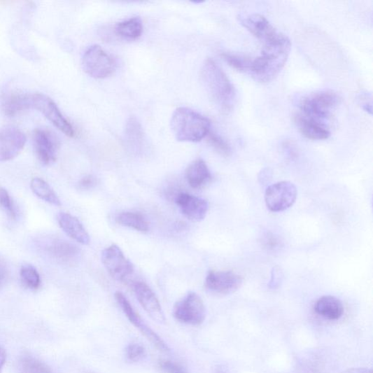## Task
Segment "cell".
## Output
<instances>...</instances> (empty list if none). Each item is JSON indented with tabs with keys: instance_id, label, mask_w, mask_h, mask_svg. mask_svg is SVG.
Returning <instances> with one entry per match:
<instances>
[{
	"instance_id": "obj_1",
	"label": "cell",
	"mask_w": 373,
	"mask_h": 373,
	"mask_svg": "<svg viewBox=\"0 0 373 373\" xmlns=\"http://www.w3.org/2000/svg\"><path fill=\"white\" fill-rule=\"evenodd\" d=\"M290 50V40L284 34L276 41L264 44L261 56L253 59L248 74L259 83L274 80L287 63Z\"/></svg>"
},
{
	"instance_id": "obj_2",
	"label": "cell",
	"mask_w": 373,
	"mask_h": 373,
	"mask_svg": "<svg viewBox=\"0 0 373 373\" xmlns=\"http://www.w3.org/2000/svg\"><path fill=\"white\" fill-rule=\"evenodd\" d=\"M202 82L211 99L224 113L232 110L236 93L233 84L213 59H206L202 68Z\"/></svg>"
},
{
	"instance_id": "obj_3",
	"label": "cell",
	"mask_w": 373,
	"mask_h": 373,
	"mask_svg": "<svg viewBox=\"0 0 373 373\" xmlns=\"http://www.w3.org/2000/svg\"><path fill=\"white\" fill-rule=\"evenodd\" d=\"M171 128L176 139L184 142H199L210 132L211 122L190 108H177L172 115Z\"/></svg>"
},
{
	"instance_id": "obj_4",
	"label": "cell",
	"mask_w": 373,
	"mask_h": 373,
	"mask_svg": "<svg viewBox=\"0 0 373 373\" xmlns=\"http://www.w3.org/2000/svg\"><path fill=\"white\" fill-rule=\"evenodd\" d=\"M339 102V96L331 91L315 92L301 99L300 113L326 123L330 112Z\"/></svg>"
},
{
	"instance_id": "obj_5",
	"label": "cell",
	"mask_w": 373,
	"mask_h": 373,
	"mask_svg": "<svg viewBox=\"0 0 373 373\" xmlns=\"http://www.w3.org/2000/svg\"><path fill=\"white\" fill-rule=\"evenodd\" d=\"M84 72L96 79H104L111 76L116 67L113 57L99 45L88 48L82 59Z\"/></svg>"
},
{
	"instance_id": "obj_6",
	"label": "cell",
	"mask_w": 373,
	"mask_h": 373,
	"mask_svg": "<svg viewBox=\"0 0 373 373\" xmlns=\"http://www.w3.org/2000/svg\"><path fill=\"white\" fill-rule=\"evenodd\" d=\"M29 108L41 112L53 125L69 137H74L76 131L62 115L57 104L47 95L29 94Z\"/></svg>"
},
{
	"instance_id": "obj_7",
	"label": "cell",
	"mask_w": 373,
	"mask_h": 373,
	"mask_svg": "<svg viewBox=\"0 0 373 373\" xmlns=\"http://www.w3.org/2000/svg\"><path fill=\"white\" fill-rule=\"evenodd\" d=\"M173 314L177 321L197 326L204 322L206 311L201 297L190 292L174 305Z\"/></svg>"
},
{
	"instance_id": "obj_8",
	"label": "cell",
	"mask_w": 373,
	"mask_h": 373,
	"mask_svg": "<svg viewBox=\"0 0 373 373\" xmlns=\"http://www.w3.org/2000/svg\"><path fill=\"white\" fill-rule=\"evenodd\" d=\"M101 262L106 272L119 282L127 283L134 274L133 264L116 244H112L104 250Z\"/></svg>"
},
{
	"instance_id": "obj_9",
	"label": "cell",
	"mask_w": 373,
	"mask_h": 373,
	"mask_svg": "<svg viewBox=\"0 0 373 373\" xmlns=\"http://www.w3.org/2000/svg\"><path fill=\"white\" fill-rule=\"evenodd\" d=\"M297 197V190L295 185L289 181H281L266 189L265 202L271 211L281 212L292 207Z\"/></svg>"
},
{
	"instance_id": "obj_10",
	"label": "cell",
	"mask_w": 373,
	"mask_h": 373,
	"mask_svg": "<svg viewBox=\"0 0 373 373\" xmlns=\"http://www.w3.org/2000/svg\"><path fill=\"white\" fill-rule=\"evenodd\" d=\"M115 297L118 305L129 318L130 323L159 351L169 352L170 350L167 344L144 321H142V318L132 307L127 297L120 292H117L115 294Z\"/></svg>"
},
{
	"instance_id": "obj_11",
	"label": "cell",
	"mask_w": 373,
	"mask_h": 373,
	"mask_svg": "<svg viewBox=\"0 0 373 373\" xmlns=\"http://www.w3.org/2000/svg\"><path fill=\"white\" fill-rule=\"evenodd\" d=\"M238 20L263 45L277 40L283 34L260 14H241Z\"/></svg>"
},
{
	"instance_id": "obj_12",
	"label": "cell",
	"mask_w": 373,
	"mask_h": 373,
	"mask_svg": "<svg viewBox=\"0 0 373 373\" xmlns=\"http://www.w3.org/2000/svg\"><path fill=\"white\" fill-rule=\"evenodd\" d=\"M26 142L27 136L19 128L12 125L0 128V162L10 161L19 155Z\"/></svg>"
},
{
	"instance_id": "obj_13",
	"label": "cell",
	"mask_w": 373,
	"mask_h": 373,
	"mask_svg": "<svg viewBox=\"0 0 373 373\" xmlns=\"http://www.w3.org/2000/svg\"><path fill=\"white\" fill-rule=\"evenodd\" d=\"M242 283V277L232 271H210L205 280L208 291L222 295L237 292Z\"/></svg>"
},
{
	"instance_id": "obj_14",
	"label": "cell",
	"mask_w": 373,
	"mask_h": 373,
	"mask_svg": "<svg viewBox=\"0 0 373 373\" xmlns=\"http://www.w3.org/2000/svg\"><path fill=\"white\" fill-rule=\"evenodd\" d=\"M33 144L35 153L44 165L56 162L59 141L55 134L48 129H37L33 134Z\"/></svg>"
},
{
	"instance_id": "obj_15",
	"label": "cell",
	"mask_w": 373,
	"mask_h": 373,
	"mask_svg": "<svg viewBox=\"0 0 373 373\" xmlns=\"http://www.w3.org/2000/svg\"><path fill=\"white\" fill-rule=\"evenodd\" d=\"M132 288L140 305L153 321L158 323H164L166 318L162 306L148 284L139 281L132 283Z\"/></svg>"
},
{
	"instance_id": "obj_16",
	"label": "cell",
	"mask_w": 373,
	"mask_h": 373,
	"mask_svg": "<svg viewBox=\"0 0 373 373\" xmlns=\"http://www.w3.org/2000/svg\"><path fill=\"white\" fill-rule=\"evenodd\" d=\"M175 202L183 215L192 222H201L206 216L209 203L206 200L189 193L181 192L176 195Z\"/></svg>"
},
{
	"instance_id": "obj_17",
	"label": "cell",
	"mask_w": 373,
	"mask_h": 373,
	"mask_svg": "<svg viewBox=\"0 0 373 373\" xmlns=\"http://www.w3.org/2000/svg\"><path fill=\"white\" fill-rule=\"evenodd\" d=\"M43 250L62 262L73 263L78 260L80 250L75 244L60 239H47L41 241Z\"/></svg>"
},
{
	"instance_id": "obj_18",
	"label": "cell",
	"mask_w": 373,
	"mask_h": 373,
	"mask_svg": "<svg viewBox=\"0 0 373 373\" xmlns=\"http://www.w3.org/2000/svg\"><path fill=\"white\" fill-rule=\"evenodd\" d=\"M297 128L302 134L311 140H324L330 136L327 123L308 118L300 113L295 117Z\"/></svg>"
},
{
	"instance_id": "obj_19",
	"label": "cell",
	"mask_w": 373,
	"mask_h": 373,
	"mask_svg": "<svg viewBox=\"0 0 373 373\" xmlns=\"http://www.w3.org/2000/svg\"><path fill=\"white\" fill-rule=\"evenodd\" d=\"M57 220L64 232L70 238L83 245L90 244V237L78 218L69 213L59 212Z\"/></svg>"
},
{
	"instance_id": "obj_20",
	"label": "cell",
	"mask_w": 373,
	"mask_h": 373,
	"mask_svg": "<svg viewBox=\"0 0 373 373\" xmlns=\"http://www.w3.org/2000/svg\"><path fill=\"white\" fill-rule=\"evenodd\" d=\"M185 176L189 185L195 189L205 187L212 179L211 171L202 158L195 160L188 167Z\"/></svg>"
},
{
	"instance_id": "obj_21",
	"label": "cell",
	"mask_w": 373,
	"mask_h": 373,
	"mask_svg": "<svg viewBox=\"0 0 373 373\" xmlns=\"http://www.w3.org/2000/svg\"><path fill=\"white\" fill-rule=\"evenodd\" d=\"M314 310L319 316L329 321H337L343 316L344 307L340 299L332 295H325L317 300Z\"/></svg>"
},
{
	"instance_id": "obj_22",
	"label": "cell",
	"mask_w": 373,
	"mask_h": 373,
	"mask_svg": "<svg viewBox=\"0 0 373 373\" xmlns=\"http://www.w3.org/2000/svg\"><path fill=\"white\" fill-rule=\"evenodd\" d=\"M124 139L128 147L135 153H140L144 150L146 146V135L141 124L134 117H131L127 122Z\"/></svg>"
},
{
	"instance_id": "obj_23",
	"label": "cell",
	"mask_w": 373,
	"mask_h": 373,
	"mask_svg": "<svg viewBox=\"0 0 373 373\" xmlns=\"http://www.w3.org/2000/svg\"><path fill=\"white\" fill-rule=\"evenodd\" d=\"M2 109L8 117L15 116L23 111L30 110L29 94L10 93L2 101Z\"/></svg>"
},
{
	"instance_id": "obj_24",
	"label": "cell",
	"mask_w": 373,
	"mask_h": 373,
	"mask_svg": "<svg viewBox=\"0 0 373 373\" xmlns=\"http://www.w3.org/2000/svg\"><path fill=\"white\" fill-rule=\"evenodd\" d=\"M143 31V26L139 17H133L131 19L118 23L115 28V31L118 37L122 40L133 41L141 37Z\"/></svg>"
},
{
	"instance_id": "obj_25",
	"label": "cell",
	"mask_w": 373,
	"mask_h": 373,
	"mask_svg": "<svg viewBox=\"0 0 373 373\" xmlns=\"http://www.w3.org/2000/svg\"><path fill=\"white\" fill-rule=\"evenodd\" d=\"M115 220L119 225L134 229L139 232L146 233L149 230V223L147 219L140 213L121 212L116 217Z\"/></svg>"
},
{
	"instance_id": "obj_26",
	"label": "cell",
	"mask_w": 373,
	"mask_h": 373,
	"mask_svg": "<svg viewBox=\"0 0 373 373\" xmlns=\"http://www.w3.org/2000/svg\"><path fill=\"white\" fill-rule=\"evenodd\" d=\"M32 192L42 200L55 206H61L62 202L57 193L43 179L34 178L30 184Z\"/></svg>"
},
{
	"instance_id": "obj_27",
	"label": "cell",
	"mask_w": 373,
	"mask_h": 373,
	"mask_svg": "<svg viewBox=\"0 0 373 373\" xmlns=\"http://www.w3.org/2000/svg\"><path fill=\"white\" fill-rule=\"evenodd\" d=\"M222 57L225 62L240 73H250L253 59L235 53L223 52Z\"/></svg>"
},
{
	"instance_id": "obj_28",
	"label": "cell",
	"mask_w": 373,
	"mask_h": 373,
	"mask_svg": "<svg viewBox=\"0 0 373 373\" xmlns=\"http://www.w3.org/2000/svg\"><path fill=\"white\" fill-rule=\"evenodd\" d=\"M20 276L24 286L28 288L36 290L41 286V276L33 265L24 264L20 271Z\"/></svg>"
},
{
	"instance_id": "obj_29",
	"label": "cell",
	"mask_w": 373,
	"mask_h": 373,
	"mask_svg": "<svg viewBox=\"0 0 373 373\" xmlns=\"http://www.w3.org/2000/svg\"><path fill=\"white\" fill-rule=\"evenodd\" d=\"M20 371V373H52L46 364L31 357L22 359Z\"/></svg>"
},
{
	"instance_id": "obj_30",
	"label": "cell",
	"mask_w": 373,
	"mask_h": 373,
	"mask_svg": "<svg viewBox=\"0 0 373 373\" xmlns=\"http://www.w3.org/2000/svg\"><path fill=\"white\" fill-rule=\"evenodd\" d=\"M207 136L209 143L219 154L225 157H228L232 154V148L220 136L211 132H209Z\"/></svg>"
},
{
	"instance_id": "obj_31",
	"label": "cell",
	"mask_w": 373,
	"mask_h": 373,
	"mask_svg": "<svg viewBox=\"0 0 373 373\" xmlns=\"http://www.w3.org/2000/svg\"><path fill=\"white\" fill-rule=\"evenodd\" d=\"M126 356L130 362H139L146 358V349L143 346L139 344H129L126 349Z\"/></svg>"
},
{
	"instance_id": "obj_32",
	"label": "cell",
	"mask_w": 373,
	"mask_h": 373,
	"mask_svg": "<svg viewBox=\"0 0 373 373\" xmlns=\"http://www.w3.org/2000/svg\"><path fill=\"white\" fill-rule=\"evenodd\" d=\"M0 207L3 209L11 220H15L16 211L8 192L0 188Z\"/></svg>"
},
{
	"instance_id": "obj_33",
	"label": "cell",
	"mask_w": 373,
	"mask_h": 373,
	"mask_svg": "<svg viewBox=\"0 0 373 373\" xmlns=\"http://www.w3.org/2000/svg\"><path fill=\"white\" fill-rule=\"evenodd\" d=\"M159 368L164 373H188L182 365L169 360L160 362Z\"/></svg>"
},
{
	"instance_id": "obj_34",
	"label": "cell",
	"mask_w": 373,
	"mask_h": 373,
	"mask_svg": "<svg viewBox=\"0 0 373 373\" xmlns=\"http://www.w3.org/2000/svg\"><path fill=\"white\" fill-rule=\"evenodd\" d=\"M283 279V273L278 266H276L272 272V279L269 282V288L271 289H276L279 287L280 283Z\"/></svg>"
},
{
	"instance_id": "obj_35",
	"label": "cell",
	"mask_w": 373,
	"mask_h": 373,
	"mask_svg": "<svg viewBox=\"0 0 373 373\" xmlns=\"http://www.w3.org/2000/svg\"><path fill=\"white\" fill-rule=\"evenodd\" d=\"M262 243L269 250H274L280 245V241L272 234L269 233L264 237Z\"/></svg>"
},
{
	"instance_id": "obj_36",
	"label": "cell",
	"mask_w": 373,
	"mask_h": 373,
	"mask_svg": "<svg viewBox=\"0 0 373 373\" xmlns=\"http://www.w3.org/2000/svg\"><path fill=\"white\" fill-rule=\"evenodd\" d=\"M97 185V180L93 176H86L79 182L78 187L80 190H86L93 188Z\"/></svg>"
},
{
	"instance_id": "obj_37",
	"label": "cell",
	"mask_w": 373,
	"mask_h": 373,
	"mask_svg": "<svg viewBox=\"0 0 373 373\" xmlns=\"http://www.w3.org/2000/svg\"><path fill=\"white\" fill-rule=\"evenodd\" d=\"M371 97H368V95H363L360 97V105L361 108L363 111L369 113L370 115H372V99Z\"/></svg>"
},
{
	"instance_id": "obj_38",
	"label": "cell",
	"mask_w": 373,
	"mask_h": 373,
	"mask_svg": "<svg viewBox=\"0 0 373 373\" xmlns=\"http://www.w3.org/2000/svg\"><path fill=\"white\" fill-rule=\"evenodd\" d=\"M342 373H372V372L368 368L358 367L348 369Z\"/></svg>"
},
{
	"instance_id": "obj_39",
	"label": "cell",
	"mask_w": 373,
	"mask_h": 373,
	"mask_svg": "<svg viewBox=\"0 0 373 373\" xmlns=\"http://www.w3.org/2000/svg\"><path fill=\"white\" fill-rule=\"evenodd\" d=\"M6 352L4 349L0 347V373H2L6 362Z\"/></svg>"
},
{
	"instance_id": "obj_40",
	"label": "cell",
	"mask_w": 373,
	"mask_h": 373,
	"mask_svg": "<svg viewBox=\"0 0 373 373\" xmlns=\"http://www.w3.org/2000/svg\"><path fill=\"white\" fill-rule=\"evenodd\" d=\"M6 278V269L4 264L0 261V286H2Z\"/></svg>"
},
{
	"instance_id": "obj_41",
	"label": "cell",
	"mask_w": 373,
	"mask_h": 373,
	"mask_svg": "<svg viewBox=\"0 0 373 373\" xmlns=\"http://www.w3.org/2000/svg\"><path fill=\"white\" fill-rule=\"evenodd\" d=\"M216 373H227V372L223 367H218L216 370Z\"/></svg>"
}]
</instances>
